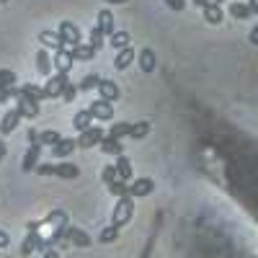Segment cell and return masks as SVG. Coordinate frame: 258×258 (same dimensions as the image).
I'll list each match as a JSON object with an SVG mask.
<instances>
[{"instance_id":"cell-1","label":"cell","mask_w":258,"mask_h":258,"mask_svg":"<svg viewBox=\"0 0 258 258\" xmlns=\"http://www.w3.org/2000/svg\"><path fill=\"white\" fill-rule=\"evenodd\" d=\"M214 145L227 186L258 222V142L238 135H222Z\"/></svg>"},{"instance_id":"cell-2","label":"cell","mask_w":258,"mask_h":258,"mask_svg":"<svg viewBox=\"0 0 258 258\" xmlns=\"http://www.w3.org/2000/svg\"><path fill=\"white\" fill-rule=\"evenodd\" d=\"M132 214H135V199L132 197H121L114 207V217H111V225L116 230H121L129 220H132Z\"/></svg>"},{"instance_id":"cell-3","label":"cell","mask_w":258,"mask_h":258,"mask_svg":"<svg viewBox=\"0 0 258 258\" xmlns=\"http://www.w3.org/2000/svg\"><path fill=\"white\" fill-rule=\"evenodd\" d=\"M57 36L62 39V44L64 47H78V44H83V34H80V29L75 26V24H70V21H59V29H57Z\"/></svg>"},{"instance_id":"cell-4","label":"cell","mask_w":258,"mask_h":258,"mask_svg":"<svg viewBox=\"0 0 258 258\" xmlns=\"http://www.w3.org/2000/svg\"><path fill=\"white\" fill-rule=\"evenodd\" d=\"M16 111L21 114V119H34V116H39V103L24 93H18L16 96Z\"/></svg>"},{"instance_id":"cell-5","label":"cell","mask_w":258,"mask_h":258,"mask_svg":"<svg viewBox=\"0 0 258 258\" xmlns=\"http://www.w3.org/2000/svg\"><path fill=\"white\" fill-rule=\"evenodd\" d=\"M68 83H70V78H68V75H62V73L52 75V78L47 80V85H44V96H47V98H59Z\"/></svg>"},{"instance_id":"cell-6","label":"cell","mask_w":258,"mask_h":258,"mask_svg":"<svg viewBox=\"0 0 258 258\" xmlns=\"http://www.w3.org/2000/svg\"><path fill=\"white\" fill-rule=\"evenodd\" d=\"M101 140H103V129L101 126H91V129H85V132H80V137L75 142H78V147L88 150V147L101 145Z\"/></svg>"},{"instance_id":"cell-7","label":"cell","mask_w":258,"mask_h":258,"mask_svg":"<svg viewBox=\"0 0 258 258\" xmlns=\"http://www.w3.org/2000/svg\"><path fill=\"white\" fill-rule=\"evenodd\" d=\"M73 243V245H78V248H91V235L85 232V230H80V227H70L68 225V230H64V243Z\"/></svg>"},{"instance_id":"cell-8","label":"cell","mask_w":258,"mask_h":258,"mask_svg":"<svg viewBox=\"0 0 258 258\" xmlns=\"http://www.w3.org/2000/svg\"><path fill=\"white\" fill-rule=\"evenodd\" d=\"M88 111H91V116L93 119H101V121H109V119H114V106L109 103V101H93L91 106H88Z\"/></svg>"},{"instance_id":"cell-9","label":"cell","mask_w":258,"mask_h":258,"mask_svg":"<svg viewBox=\"0 0 258 258\" xmlns=\"http://www.w3.org/2000/svg\"><path fill=\"white\" fill-rule=\"evenodd\" d=\"M153 188H155L153 178H135L126 186V194L135 199V197H147V194H153Z\"/></svg>"},{"instance_id":"cell-10","label":"cell","mask_w":258,"mask_h":258,"mask_svg":"<svg viewBox=\"0 0 258 258\" xmlns=\"http://www.w3.org/2000/svg\"><path fill=\"white\" fill-rule=\"evenodd\" d=\"M52 68H57V73H62V75H68V73L73 70V54H70V49H68V47H62V49L54 54Z\"/></svg>"},{"instance_id":"cell-11","label":"cell","mask_w":258,"mask_h":258,"mask_svg":"<svg viewBox=\"0 0 258 258\" xmlns=\"http://www.w3.org/2000/svg\"><path fill=\"white\" fill-rule=\"evenodd\" d=\"M39 158H41V145H29V150L24 153V160H21V170L29 173L39 165Z\"/></svg>"},{"instance_id":"cell-12","label":"cell","mask_w":258,"mask_h":258,"mask_svg":"<svg viewBox=\"0 0 258 258\" xmlns=\"http://www.w3.org/2000/svg\"><path fill=\"white\" fill-rule=\"evenodd\" d=\"M21 124V114L16 111V109H11V111H6V116L0 119V135H11V132H16V126Z\"/></svg>"},{"instance_id":"cell-13","label":"cell","mask_w":258,"mask_h":258,"mask_svg":"<svg viewBox=\"0 0 258 258\" xmlns=\"http://www.w3.org/2000/svg\"><path fill=\"white\" fill-rule=\"evenodd\" d=\"M96 91L101 93V101H109V103H111V101L119 98V85H116L114 80H101Z\"/></svg>"},{"instance_id":"cell-14","label":"cell","mask_w":258,"mask_h":258,"mask_svg":"<svg viewBox=\"0 0 258 258\" xmlns=\"http://www.w3.org/2000/svg\"><path fill=\"white\" fill-rule=\"evenodd\" d=\"M98 147H101V153H103V155H116V158L124 155V145H121V140H114V137H103Z\"/></svg>"},{"instance_id":"cell-15","label":"cell","mask_w":258,"mask_h":258,"mask_svg":"<svg viewBox=\"0 0 258 258\" xmlns=\"http://www.w3.org/2000/svg\"><path fill=\"white\" fill-rule=\"evenodd\" d=\"M39 41H41V49H54L59 52L64 44H62V39L57 36V31H41L39 34Z\"/></svg>"},{"instance_id":"cell-16","label":"cell","mask_w":258,"mask_h":258,"mask_svg":"<svg viewBox=\"0 0 258 258\" xmlns=\"http://www.w3.org/2000/svg\"><path fill=\"white\" fill-rule=\"evenodd\" d=\"M114 168H116V176H119V181H132V160H129L126 155H119L116 158V163H114Z\"/></svg>"},{"instance_id":"cell-17","label":"cell","mask_w":258,"mask_h":258,"mask_svg":"<svg viewBox=\"0 0 258 258\" xmlns=\"http://www.w3.org/2000/svg\"><path fill=\"white\" fill-rule=\"evenodd\" d=\"M78 147V142L75 140H70V137H64V140H59L54 147H52V155L54 158H59V160H64V158H68L70 153H73V150Z\"/></svg>"},{"instance_id":"cell-18","label":"cell","mask_w":258,"mask_h":258,"mask_svg":"<svg viewBox=\"0 0 258 258\" xmlns=\"http://www.w3.org/2000/svg\"><path fill=\"white\" fill-rule=\"evenodd\" d=\"M54 176H59V178H68V181H73V178H78L80 176V168L75 165V163H59V165H54Z\"/></svg>"},{"instance_id":"cell-19","label":"cell","mask_w":258,"mask_h":258,"mask_svg":"<svg viewBox=\"0 0 258 258\" xmlns=\"http://www.w3.org/2000/svg\"><path fill=\"white\" fill-rule=\"evenodd\" d=\"M96 26L103 31V36H111V34L116 31V29H114V13L103 8V11L98 13V24H96Z\"/></svg>"},{"instance_id":"cell-20","label":"cell","mask_w":258,"mask_h":258,"mask_svg":"<svg viewBox=\"0 0 258 258\" xmlns=\"http://www.w3.org/2000/svg\"><path fill=\"white\" fill-rule=\"evenodd\" d=\"M39 245H41V235H39V230H36V232H29V235H26V240L21 243V255H29V253L39 250Z\"/></svg>"},{"instance_id":"cell-21","label":"cell","mask_w":258,"mask_h":258,"mask_svg":"<svg viewBox=\"0 0 258 258\" xmlns=\"http://www.w3.org/2000/svg\"><path fill=\"white\" fill-rule=\"evenodd\" d=\"M18 93H24V96H29L31 101H44L47 96H44V88H39V85H31V83H24V85H18Z\"/></svg>"},{"instance_id":"cell-22","label":"cell","mask_w":258,"mask_h":258,"mask_svg":"<svg viewBox=\"0 0 258 258\" xmlns=\"http://www.w3.org/2000/svg\"><path fill=\"white\" fill-rule=\"evenodd\" d=\"M93 116H91V111L88 109H83V111H78L75 116H73V126L78 129V132H85V129H91L93 124Z\"/></svg>"},{"instance_id":"cell-23","label":"cell","mask_w":258,"mask_h":258,"mask_svg":"<svg viewBox=\"0 0 258 258\" xmlns=\"http://www.w3.org/2000/svg\"><path fill=\"white\" fill-rule=\"evenodd\" d=\"M132 62H135V49H132V47H126V49H121V52L116 54L114 68H116V70H126Z\"/></svg>"},{"instance_id":"cell-24","label":"cell","mask_w":258,"mask_h":258,"mask_svg":"<svg viewBox=\"0 0 258 258\" xmlns=\"http://www.w3.org/2000/svg\"><path fill=\"white\" fill-rule=\"evenodd\" d=\"M70 49V47H68ZM70 54H73V62H88V59H93V49L88 47V44H78V47H73L70 49Z\"/></svg>"},{"instance_id":"cell-25","label":"cell","mask_w":258,"mask_h":258,"mask_svg":"<svg viewBox=\"0 0 258 258\" xmlns=\"http://www.w3.org/2000/svg\"><path fill=\"white\" fill-rule=\"evenodd\" d=\"M36 70H39L41 75H49V73H52V57H49L47 49H39V52H36Z\"/></svg>"},{"instance_id":"cell-26","label":"cell","mask_w":258,"mask_h":258,"mask_svg":"<svg viewBox=\"0 0 258 258\" xmlns=\"http://www.w3.org/2000/svg\"><path fill=\"white\" fill-rule=\"evenodd\" d=\"M140 68H142V73H153L155 70V52L153 49H142L140 52Z\"/></svg>"},{"instance_id":"cell-27","label":"cell","mask_w":258,"mask_h":258,"mask_svg":"<svg viewBox=\"0 0 258 258\" xmlns=\"http://www.w3.org/2000/svg\"><path fill=\"white\" fill-rule=\"evenodd\" d=\"M109 44H111L114 49H119V52L126 49V47H129V34H126V31H114V34L109 36Z\"/></svg>"},{"instance_id":"cell-28","label":"cell","mask_w":258,"mask_h":258,"mask_svg":"<svg viewBox=\"0 0 258 258\" xmlns=\"http://www.w3.org/2000/svg\"><path fill=\"white\" fill-rule=\"evenodd\" d=\"M147 135H150V121H135L132 129H129V137L132 140H142Z\"/></svg>"},{"instance_id":"cell-29","label":"cell","mask_w":258,"mask_h":258,"mask_svg":"<svg viewBox=\"0 0 258 258\" xmlns=\"http://www.w3.org/2000/svg\"><path fill=\"white\" fill-rule=\"evenodd\" d=\"M98 83H101V78H98V75H85V78L78 83V93H88V91L98 88Z\"/></svg>"},{"instance_id":"cell-30","label":"cell","mask_w":258,"mask_h":258,"mask_svg":"<svg viewBox=\"0 0 258 258\" xmlns=\"http://www.w3.org/2000/svg\"><path fill=\"white\" fill-rule=\"evenodd\" d=\"M103 44H106V36H103V31H101L98 26H93V29H91V41H88V47H91L93 52H98Z\"/></svg>"},{"instance_id":"cell-31","label":"cell","mask_w":258,"mask_h":258,"mask_svg":"<svg viewBox=\"0 0 258 258\" xmlns=\"http://www.w3.org/2000/svg\"><path fill=\"white\" fill-rule=\"evenodd\" d=\"M129 129H132V124H129V121H119V124H114V126H111V132H109V137H114V140L129 137Z\"/></svg>"},{"instance_id":"cell-32","label":"cell","mask_w":258,"mask_h":258,"mask_svg":"<svg viewBox=\"0 0 258 258\" xmlns=\"http://www.w3.org/2000/svg\"><path fill=\"white\" fill-rule=\"evenodd\" d=\"M62 137H59V132H54V129H47V132H39V145H57Z\"/></svg>"},{"instance_id":"cell-33","label":"cell","mask_w":258,"mask_h":258,"mask_svg":"<svg viewBox=\"0 0 258 258\" xmlns=\"http://www.w3.org/2000/svg\"><path fill=\"white\" fill-rule=\"evenodd\" d=\"M16 83H18V78H16L13 70H3V68H0V85H3V88H13Z\"/></svg>"},{"instance_id":"cell-34","label":"cell","mask_w":258,"mask_h":258,"mask_svg":"<svg viewBox=\"0 0 258 258\" xmlns=\"http://www.w3.org/2000/svg\"><path fill=\"white\" fill-rule=\"evenodd\" d=\"M116 235H119V230H116L114 225H109V227H103V230H101L98 240H101V243H114V240H116Z\"/></svg>"},{"instance_id":"cell-35","label":"cell","mask_w":258,"mask_h":258,"mask_svg":"<svg viewBox=\"0 0 258 258\" xmlns=\"http://www.w3.org/2000/svg\"><path fill=\"white\" fill-rule=\"evenodd\" d=\"M101 178H103V183H106V186H111L114 181H119L116 168H114V165H106V168H103V173H101Z\"/></svg>"},{"instance_id":"cell-36","label":"cell","mask_w":258,"mask_h":258,"mask_svg":"<svg viewBox=\"0 0 258 258\" xmlns=\"http://www.w3.org/2000/svg\"><path fill=\"white\" fill-rule=\"evenodd\" d=\"M75 96H78V85H75V83H68V85H64V91H62L64 103H73V101H75Z\"/></svg>"},{"instance_id":"cell-37","label":"cell","mask_w":258,"mask_h":258,"mask_svg":"<svg viewBox=\"0 0 258 258\" xmlns=\"http://www.w3.org/2000/svg\"><path fill=\"white\" fill-rule=\"evenodd\" d=\"M16 96H18V85H13V88H3V85H0V103H8Z\"/></svg>"},{"instance_id":"cell-38","label":"cell","mask_w":258,"mask_h":258,"mask_svg":"<svg viewBox=\"0 0 258 258\" xmlns=\"http://www.w3.org/2000/svg\"><path fill=\"white\" fill-rule=\"evenodd\" d=\"M109 191H111V194H116L119 199H121V197H129V194H126V183H124V181H114V183L109 186Z\"/></svg>"},{"instance_id":"cell-39","label":"cell","mask_w":258,"mask_h":258,"mask_svg":"<svg viewBox=\"0 0 258 258\" xmlns=\"http://www.w3.org/2000/svg\"><path fill=\"white\" fill-rule=\"evenodd\" d=\"M34 170H36L41 178H44V176H54V165H52V163H39Z\"/></svg>"},{"instance_id":"cell-40","label":"cell","mask_w":258,"mask_h":258,"mask_svg":"<svg viewBox=\"0 0 258 258\" xmlns=\"http://www.w3.org/2000/svg\"><path fill=\"white\" fill-rule=\"evenodd\" d=\"M11 245V238H8V232L0 230V248H8Z\"/></svg>"},{"instance_id":"cell-41","label":"cell","mask_w":258,"mask_h":258,"mask_svg":"<svg viewBox=\"0 0 258 258\" xmlns=\"http://www.w3.org/2000/svg\"><path fill=\"white\" fill-rule=\"evenodd\" d=\"M165 3L173 8V11H181V8H183V0H165Z\"/></svg>"},{"instance_id":"cell-42","label":"cell","mask_w":258,"mask_h":258,"mask_svg":"<svg viewBox=\"0 0 258 258\" xmlns=\"http://www.w3.org/2000/svg\"><path fill=\"white\" fill-rule=\"evenodd\" d=\"M29 142L31 145H39V132H36V129H29Z\"/></svg>"},{"instance_id":"cell-43","label":"cell","mask_w":258,"mask_h":258,"mask_svg":"<svg viewBox=\"0 0 258 258\" xmlns=\"http://www.w3.org/2000/svg\"><path fill=\"white\" fill-rule=\"evenodd\" d=\"M207 18H212V21H217V18H220V13L214 11V8H207Z\"/></svg>"},{"instance_id":"cell-44","label":"cell","mask_w":258,"mask_h":258,"mask_svg":"<svg viewBox=\"0 0 258 258\" xmlns=\"http://www.w3.org/2000/svg\"><path fill=\"white\" fill-rule=\"evenodd\" d=\"M41 258H59V253H57V250H47V253L41 255Z\"/></svg>"},{"instance_id":"cell-45","label":"cell","mask_w":258,"mask_h":258,"mask_svg":"<svg viewBox=\"0 0 258 258\" xmlns=\"http://www.w3.org/2000/svg\"><path fill=\"white\" fill-rule=\"evenodd\" d=\"M6 153H8V150H6V145H3V140H0V160H3V158H6Z\"/></svg>"},{"instance_id":"cell-46","label":"cell","mask_w":258,"mask_h":258,"mask_svg":"<svg viewBox=\"0 0 258 258\" xmlns=\"http://www.w3.org/2000/svg\"><path fill=\"white\" fill-rule=\"evenodd\" d=\"M106 3H111V6H121V3H126V0H106Z\"/></svg>"},{"instance_id":"cell-47","label":"cell","mask_w":258,"mask_h":258,"mask_svg":"<svg viewBox=\"0 0 258 258\" xmlns=\"http://www.w3.org/2000/svg\"><path fill=\"white\" fill-rule=\"evenodd\" d=\"M0 3H8V0H0Z\"/></svg>"},{"instance_id":"cell-48","label":"cell","mask_w":258,"mask_h":258,"mask_svg":"<svg viewBox=\"0 0 258 258\" xmlns=\"http://www.w3.org/2000/svg\"><path fill=\"white\" fill-rule=\"evenodd\" d=\"M197 3H204V0H197Z\"/></svg>"}]
</instances>
